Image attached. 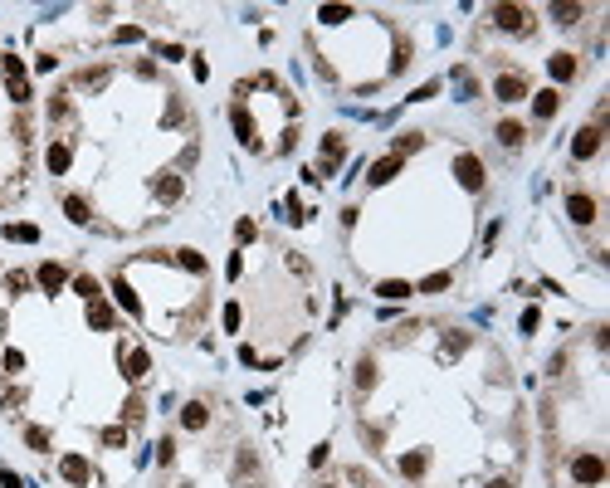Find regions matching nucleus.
<instances>
[{
    "label": "nucleus",
    "instance_id": "nucleus-2",
    "mask_svg": "<svg viewBox=\"0 0 610 488\" xmlns=\"http://www.w3.org/2000/svg\"><path fill=\"white\" fill-rule=\"evenodd\" d=\"M571 479L576 484H601L606 479V464H601V454H581V459H571Z\"/></svg>",
    "mask_w": 610,
    "mask_h": 488
},
{
    "label": "nucleus",
    "instance_id": "nucleus-32",
    "mask_svg": "<svg viewBox=\"0 0 610 488\" xmlns=\"http://www.w3.org/2000/svg\"><path fill=\"white\" fill-rule=\"evenodd\" d=\"M132 39H142V29H137V25H122V29H117V44H132Z\"/></svg>",
    "mask_w": 610,
    "mask_h": 488
},
{
    "label": "nucleus",
    "instance_id": "nucleus-7",
    "mask_svg": "<svg viewBox=\"0 0 610 488\" xmlns=\"http://www.w3.org/2000/svg\"><path fill=\"white\" fill-rule=\"evenodd\" d=\"M493 25L498 29H527V10L522 5H493Z\"/></svg>",
    "mask_w": 610,
    "mask_h": 488
},
{
    "label": "nucleus",
    "instance_id": "nucleus-21",
    "mask_svg": "<svg viewBox=\"0 0 610 488\" xmlns=\"http://www.w3.org/2000/svg\"><path fill=\"white\" fill-rule=\"evenodd\" d=\"M322 161H342V137H322Z\"/></svg>",
    "mask_w": 610,
    "mask_h": 488
},
{
    "label": "nucleus",
    "instance_id": "nucleus-6",
    "mask_svg": "<svg viewBox=\"0 0 610 488\" xmlns=\"http://www.w3.org/2000/svg\"><path fill=\"white\" fill-rule=\"evenodd\" d=\"M566 215H571L576 225H591V220H596V200H591L586 191H571L566 195Z\"/></svg>",
    "mask_w": 610,
    "mask_h": 488
},
{
    "label": "nucleus",
    "instance_id": "nucleus-19",
    "mask_svg": "<svg viewBox=\"0 0 610 488\" xmlns=\"http://www.w3.org/2000/svg\"><path fill=\"white\" fill-rule=\"evenodd\" d=\"M112 293H117V303H122V308H127V312H142V303H137V293L127 289V284H122V279H117V284H112Z\"/></svg>",
    "mask_w": 610,
    "mask_h": 488
},
{
    "label": "nucleus",
    "instance_id": "nucleus-4",
    "mask_svg": "<svg viewBox=\"0 0 610 488\" xmlns=\"http://www.w3.org/2000/svg\"><path fill=\"white\" fill-rule=\"evenodd\" d=\"M596 152H601V127L591 122V127H581V132H576V142H571V157H576V161H591Z\"/></svg>",
    "mask_w": 610,
    "mask_h": 488
},
{
    "label": "nucleus",
    "instance_id": "nucleus-28",
    "mask_svg": "<svg viewBox=\"0 0 610 488\" xmlns=\"http://www.w3.org/2000/svg\"><path fill=\"white\" fill-rule=\"evenodd\" d=\"M371 381H376V367H371V362H362V367H357V386L371 390Z\"/></svg>",
    "mask_w": 610,
    "mask_h": 488
},
{
    "label": "nucleus",
    "instance_id": "nucleus-9",
    "mask_svg": "<svg viewBox=\"0 0 610 488\" xmlns=\"http://www.w3.org/2000/svg\"><path fill=\"white\" fill-rule=\"evenodd\" d=\"M396 171H401V157H386V161H376V166H371V176H366V181H371V186H386Z\"/></svg>",
    "mask_w": 610,
    "mask_h": 488
},
{
    "label": "nucleus",
    "instance_id": "nucleus-29",
    "mask_svg": "<svg viewBox=\"0 0 610 488\" xmlns=\"http://www.w3.org/2000/svg\"><path fill=\"white\" fill-rule=\"evenodd\" d=\"M439 289H449V274H430V279L420 284V293H439Z\"/></svg>",
    "mask_w": 610,
    "mask_h": 488
},
{
    "label": "nucleus",
    "instance_id": "nucleus-22",
    "mask_svg": "<svg viewBox=\"0 0 610 488\" xmlns=\"http://www.w3.org/2000/svg\"><path fill=\"white\" fill-rule=\"evenodd\" d=\"M401 474L420 479V474H425V454H406V459H401Z\"/></svg>",
    "mask_w": 610,
    "mask_h": 488
},
{
    "label": "nucleus",
    "instance_id": "nucleus-13",
    "mask_svg": "<svg viewBox=\"0 0 610 488\" xmlns=\"http://www.w3.org/2000/svg\"><path fill=\"white\" fill-rule=\"evenodd\" d=\"M69 161H74V157H69V147H64V142H54V147H49V171H54V176H64V171H69Z\"/></svg>",
    "mask_w": 610,
    "mask_h": 488
},
{
    "label": "nucleus",
    "instance_id": "nucleus-5",
    "mask_svg": "<svg viewBox=\"0 0 610 488\" xmlns=\"http://www.w3.org/2000/svg\"><path fill=\"white\" fill-rule=\"evenodd\" d=\"M147 371H152V357H147L142 347L122 352V376H127V381H147Z\"/></svg>",
    "mask_w": 610,
    "mask_h": 488
},
{
    "label": "nucleus",
    "instance_id": "nucleus-10",
    "mask_svg": "<svg viewBox=\"0 0 610 488\" xmlns=\"http://www.w3.org/2000/svg\"><path fill=\"white\" fill-rule=\"evenodd\" d=\"M557 103H562V98H557V88H542V93H532V112H537V117H552V112H557Z\"/></svg>",
    "mask_w": 610,
    "mask_h": 488
},
{
    "label": "nucleus",
    "instance_id": "nucleus-20",
    "mask_svg": "<svg viewBox=\"0 0 610 488\" xmlns=\"http://www.w3.org/2000/svg\"><path fill=\"white\" fill-rule=\"evenodd\" d=\"M64 210H69V220H74V225H88V205H84L79 195H69V200H64Z\"/></svg>",
    "mask_w": 610,
    "mask_h": 488
},
{
    "label": "nucleus",
    "instance_id": "nucleus-26",
    "mask_svg": "<svg viewBox=\"0 0 610 488\" xmlns=\"http://www.w3.org/2000/svg\"><path fill=\"white\" fill-rule=\"evenodd\" d=\"M5 235H10V239H39L34 225H5Z\"/></svg>",
    "mask_w": 610,
    "mask_h": 488
},
{
    "label": "nucleus",
    "instance_id": "nucleus-33",
    "mask_svg": "<svg viewBox=\"0 0 610 488\" xmlns=\"http://www.w3.org/2000/svg\"><path fill=\"white\" fill-rule=\"evenodd\" d=\"M74 289L84 293V298H88V303H93V298H98V284H93V279H79V284H74Z\"/></svg>",
    "mask_w": 610,
    "mask_h": 488
},
{
    "label": "nucleus",
    "instance_id": "nucleus-31",
    "mask_svg": "<svg viewBox=\"0 0 610 488\" xmlns=\"http://www.w3.org/2000/svg\"><path fill=\"white\" fill-rule=\"evenodd\" d=\"M10 98L25 103V98H29V84H25V79H10Z\"/></svg>",
    "mask_w": 610,
    "mask_h": 488
},
{
    "label": "nucleus",
    "instance_id": "nucleus-18",
    "mask_svg": "<svg viewBox=\"0 0 610 488\" xmlns=\"http://www.w3.org/2000/svg\"><path fill=\"white\" fill-rule=\"evenodd\" d=\"M420 142H425L420 132H401V137H396V152H391V157H401V161H406V152H415Z\"/></svg>",
    "mask_w": 610,
    "mask_h": 488
},
{
    "label": "nucleus",
    "instance_id": "nucleus-11",
    "mask_svg": "<svg viewBox=\"0 0 610 488\" xmlns=\"http://www.w3.org/2000/svg\"><path fill=\"white\" fill-rule=\"evenodd\" d=\"M205 420H210V410H205L201 400H191V405L181 410V425H186V430H205Z\"/></svg>",
    "mask_w": 610,
    "mask_h": 488
},
{
    "label": "nucleus",
    "instance_id": "nucleus-15",
    "mask_svg": "<svg viewBox=\"0 0 610 488\" xmlns=\"http://www.w3.org/2000/svg\"><path fill=\"white\" fill-rule=\"evenodd\" d=\"M234 132H239V142H244V147H254V122H249V112H244V107H234Z\"/></svg>",
    "mask_w": 610,
    "mask_h": 488
},
{
    "label": "nucleus",
    "instance_id": "nucleus-17",
    "mask_svg": "<svg viewBox=\"0 0 610 488\" xmlns=\"http://www.w3.org/2000/svg\"><path fill=\"white\" fill-rule=\"evenodd\" d=\"M376 293H381V298H391V303H401V298H410L415 289H410V284H401V279H391V284H381Z\"/></svg>",
    "mask_w": 610,
    "mask_h": 488
},
{
    "label": "nucleus",
    "instance_id": "nucleus-14",
    "mask_svg": "<svg viewBox=\"0 0 610 488\" xmlns=\"http://www.w3.org/2000/svg\"><path fill=\"white\" fill-rule=\"evenodd\" d=\"M39 289L59 293V289H64V269H59V264H44V269H39Z\"/></svg>",
    "mask_w": 610,
    "mask_h": 488
},
{
    "label": "nucleus",
    "instance_id": "nucleus-34",
    "mask_svg": "<svg viewBox=\"0 0 610 488\" xmlns=\"http://www.w3.org/2000/svg\"><path fill=\"white\" fill-rule=\"evenodd\" d=\"M171 454H176V444H171V440H161V444H157V459H161V464H171Z\"/></svg>",
    "mask_w": 610,
    "mask_h": 488
},
{
    "label": "nucleus",
    "instance_id": "nucleus-23",
    "mask_svg": "<svg viewBox=\"0 0 610 488\" xmlns=\"http://www.w3.org/2000/svg\"><path fill=\"white\" fill-rule=\"evenodd\" d=\"M498 142H503V147H517V142H522V127H517V122H503V127H498Z\"/></svg>",
    "mask_w": 610,
    "mask_h": 488
},
{
    "label": "nucleus",
    "instance_id": "nucleus-25",
    "mask_svg": "<svg viewBox=\"0 0 610 488\" xmlns=\"http://www.w3.org/2000/svg\"><path fill=\"white\" fill-rule=\"evenodd\" d=\"M347 15H352V10H347V5H322V20H327V25H342V20H347Z\"/></svg>",
    "mask_w": 610,
    "mask_h": 488
},
{
    "label": "nucleus",
    "instance_id": "nucleus-8",
    "mask_svg": "<svg viewBox=\"0 0 610 488\" xmlns=\"http://www.w3.org/2000/svg\"><path fill=\"white\" fill-rule=\"evenodd\" d=\"M547 69H552V79H557V84L576 79V59H571V54H552V64H547Z\"/></svg>",
    "mask_w": 610,
    "mask_h": 488
},
{
    "label": "nucleus",
    "instance_id": "nucleus-16",
    "mask_svg": "<svg viewBox=\"0 0 610 488\" xmlns=\"http://www.w3.org/2000/svg\"><path fill=\"white\" fill-rule=\"evenodd\" d=\"M64 479H74V484H84V479H88V459H79V454H69V459H64Z\"/></svg>",
    "mask_w": 610,
    "mask_h": 488
},
{
    "label": "nucleus",
    "instance_id": "nucleus-12",
    "mask_svg": "<svg viewBox=\"0 0 610 488\" xmlns=\"http://www.w3.org/2000/svg\"><path fill=\"white\" fill-rule=\"evenodd\" d=\"M88 327H112V308H107L102 298H93V303H88Z\"/></svg>",
    "mask_w": 610,
    "mask_h": 488
},
{
    "label": "nucleus",
    "instance_id": "nucleus-30",
    "mask_svg": "<svg viewBox=\"0 0 610 488\" xmlns=\"http://www.w3.org/2000/svg\"><path fill=\"white\" fill-rule=\"evenodd\" d=\"M181 264H186V269H196V274H201V269H205V259H201V254H196V249H181Z\"/></svg>",
    "mask_w": 610,
    "mask_h": 488
},
{
    "label": "nucleus",
    "instance_id": "nucleus-1",
    "mask_svg": "<svg viewBox=\"0 0 610 488\" xmlns=\"http://www.w3.org/2000/svg\"><path fill=\"white\" fill-rule=\"evenodd\" d=\"M454 176H459V186H464V191H484V161H479V157H469V152H464V157H454Z\"/></svg>",
    "mask_w": 610,
    "mask_h": 488
},
{
    "label": "nucleus",
    "instance_id": "nucleus-36",
    "mask_svg": "<svg viewBox=\"0 0 610 488\" xmlns=\"http://www.w3.org/2000/svg\"><path fill=\"white\" fill-rule=\"evenodd\" d=\"M489 488H508V479H498V484H489Z\"/></svg>",
    "mask_w": 610,
    "mask_h": 488
},
{
    "label": "nucleus",
    "instance_id": "nucleus-3",
    "mask_svg": "<svg viewBox=\"0 0 610 488\" xmlns=\"http://www.w3.org/2000/svg\"><path fill=\"white\" fill-rule=\"evenodd\" d=\"M493 98H498V103H522V98H527V79H522V74H498V79H493Z\"/></svg>",
    "mask_w": 610,
    "mask_h": 488
},
{
    "label": "nucleus",
    "instance_id": "nucleus-24",
    "mask_svg": "<svg viewBox=\"0 0 610 488\" xmlns=\"http://www.w3.org/2000/svg\"><path fill=\"white\" fill-rule=\"evenodd\" d=\"M552 15H557L562 25H576V20H581V5H552Z\"/></svg>",
    "mask_w": 610,
    "mask_h": 488
},
{
    "label": "nucleus",
    "instance_id": "nucleus-27",
    "mask_svg": "<svg viewBox=\"0 0 610 488\" xmlns=\"http://www.w3.org/2000/svg\"><path fill=\"white\" fill-rule=\"evenodd\" d=\"M25 440H29V449H49V435H44L39 425H29V430H25Z\"/></svg>",
    "mask_w": 610,
    "mask_h": 488
},
{
    "label": "nucleus",
    "instance_id": "nucleus-35",
    "mask_svg": "<svg viewBox=\"0 0 610 488\" xmlns=\"http://www.w3.org/2000/svg\"><path fill=\"white\" fill-rule=\"evenodd\" d=\"M5 284H10V293H20V289H29V274H10Z\"/></svg>",
    "mask_w": 610,
    "mask_h": 488
}]
</instances>
